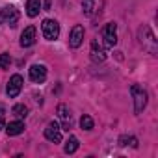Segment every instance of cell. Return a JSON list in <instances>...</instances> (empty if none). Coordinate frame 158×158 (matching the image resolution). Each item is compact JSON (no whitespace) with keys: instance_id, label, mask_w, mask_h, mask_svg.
<instances>
[{"instance_id":"6da1fadb","label":"cell","mask_w":158,"mask_h":158,"mask_svg":"<svg viewBox=\"0 0 158 158\" xmlns=\"http://www.w3.org/2000/svg\"><path fill=\"white\" fill-rule=\"evenodd\" d=\"M139 41H141L143 48H145L149 54H156V50H158L156 39H154V35H152V32H151L149 26H141V28H139Z\"/></svg>"},{"instance_id":"7a4b0ae2","label":"cell","mask_w":158,"mask_h":158,"mask_svg":"<svg viewBox=\"0 0 158 158\" xmlns=\"http://www.w3.org/2000/svg\"><path fill=\"white\" fill-rule=\"evenodd\" d=\"M130 93L134 97V112L136 114H141L147 106V93L138 86V84H132L130 86Z\"/></svg>"},{"instance_id":"3957f363","label":"cell","mask_w":158,"mask_h":158,"mask_svg":"<svg viewBox=\"0 0 158 158\" xmlns=\"http://www.w3.org/2000/svg\"><path fill=\"white\" fill-rule=\"evenodd\" d=\"M19 21V11L13 8V6H4L0 10V24H10V26H15Z\"/></svg>"},{"instance_id":"277c9868","label":"cell","mask_w":158,"mask_h":158,"mask_svg":"<svg viewBox=\"0 0 158 158\" xmlns=\"http://www.w3.org/2000/svg\"><path fill=\"white\" fill-rule=\"evenodd\" d=\"M41 30H43L45 39H48V41H54L60 35V24L52 19H45L43 24H41Z\"/></svg>"},{"instance_id":"5b68a950","label":"cell","mask_w":158,"mask_h":158,"mask_svg":"<svg viewBox=\"0 0 158 158\" xmlns=\"http://www.w3.org/2000/svg\"><path fill=\"white\" fill-rule=\"evenodd\" d=\"M102 39H104V47H108V48L115 47V43H117V34H115V24H114V23H110V24H106V26L102 28Z\"/></svg>"},{"instance_id":"8992f818","label":"cell","mask_w":158,"mask_h":158,"mask_svg":"<svg viewBox=\"0 0 158 158\" xmlns=\"http://www.w3.org/2000/svg\"><path fill=\"white\" fill-rule=\"evenodd\" d=\"M21 88H23V76H21V74H13V76L10 78V82H8L6 91H8V95L13 99V97H17V95L21 93Z\"/></svg>"},{"instance_id":"52a82bcc","label":"cell","mask_w":158,"mask_h":158,"mask_svg":"<svg viewBox=\"0 0 158 158\" xmlns=\"http://www.w3.org/2000/svg\"><path fill=\"white\" fill-rule=\"evenodd\" d=\"M82 41H84V28L80 24H74L71 30V35H69V45L73 48H78L82 45Z\"/></svg>"},{"instance_id":"ba28073f","label":"cell","mask_w":158,"mask_h":158,"mask_svg":"<svg viewBox=\"0 0 158 158\" xmlns=\"http://www.w3.org/2000/svg\"><path fill=\"white\" fill-rule=\"evenodd\" d=\"M45 78H47V69H45V65H32V67H30V80H32V82L41 84V82H45Z\"/></svg>"},{"instance_id":"9c48e42d","label":"cell","mask_w":158,"mask_h":158,"mask_svg":"<svg viewBox=\"0 0 158 158\" xmlns=\"http://www.w3.org/2000/svg\"><path fill=\"white\" fill-rule=\"evenodd\" d=\"M35 43V26H26L21 34V47H32Z\"/></svg>"},{"instance_id":"30bf717a","label":"cell","mask_w":158,"mask_h":158,"mask_svg":"<svg viewBox=\"0 0 158 158\" xmlns=\"http://www.w3.org/2000/svg\"><path fill=\"white\" fill-rule=\"evenodd\" d=\"M45 138H47L48 141H54V143H60V141H61V134H60L58 123H50V125L45 128Z\"/></svg>"},{"instance_id":"8fae6325","label":"cell","mask_w":158,"mask_h":158,"mask_svg":"<svg viewBox=\"0 0 158 158\" xmlns=\"http://www.w3.org/2000/svg\"><path fill=\"white\" fill-rule=\"evenodd\" d=\"M91 60H93L95 63H102V61L106 60V54H104V50L99 47L97 41L91 43Z\"/></svg>"},{"instance_id":"7c38bea8","label":"cell","mask_w":158,"mask_h":158,"mask_svg":"<svg viewBox=\"0 0 158 158\" xmlns=\"http://www.w3.org/2000/svg\"><path fill=\"white\" fill-rule=\"evenodd\" d=\"M39 11H41V0H28V2H26L28 17H37Z\"/></svg>"},{"instance_id":"4fadbf2b","label":"cell","mask_w":158,"mask_h":158,"mask_svg":"<svg viewBox=\"0 0 158 158\" xmlns=\"http://www.w3.org/2000/svg\"><path fill=\"white\" fill-rule=\"evenodd\" d=\"M6 132H8V136H19L21 132H24V123L23 121H13L6 127Z\"/></svg>"},{"instance_id":"5bb4252c","label":"cell","mask_w":158,"mask_h":158,"mask_svg":"<svg viewBox=\"0 0 158 158\" xmlns=\"http://www.w3.org/2000/svg\"><path fill=\"white\" fill-rule=\"evenodd\" d=\"M78 149V139L74 138V136H71L69 139H67V143H65V147H63V151L67 152V154H73L74 151Z\"/></svg>"},{"instance_id":"9a60e30c","label":"cell","mask_w":158,"mask_h":158,"mask_svg":"<svg viewBox=\"0 0 158 158\" xmlns=\"http://www.w3.org/2000/svg\"><path fill=\"white\" fill-rule=\"evenodd\" d=\"M82 10H84V15L91 17L95 11V2L93 0H82Z\"/></svg>"},{"instance_id":"2e32d148","label":"cell","mask_w":158,"mask_h":158,"mask_svg":"<svg viewBox=\"0 0 158 158\" xmlns=\"http://www.w3.org/2000/svg\"><path fill=\"white\" fill-rule=\"evenodd\" d=\"M11 112H13V115H17V117H26V115H28V108H26L24 104H15Z\"/></svg>"},{"instance_id":"e0dca14e","label":"cell","mask_w":158,"mask_h":158,"mask_svg":"<svg viewBox=\"0 0 158 158\" xmlns=\"http://www.w3.org/2000/svg\"><path fill=\"white\" fill-rule=\"evenodd\" d=\"M58 115H60L63 121H69V119H71V112H69V108H67L65 104H60V106H58Z\"/></svg>"},{"instance_id":"ac0fdd59","label":"cell","mask_w":158,"mask_h":158,"mask_svg":"<svg viewBox=\"0 0 158 158\" xmlns=\"http://www.w3.org/2000/svg\"><path fill=\"white\" fill-rule=\"evenodd\" d=\"M80 127H82L84 130H91V128H93V119H91L89 115H82V119H80Z\"/></svg>"},{"instance_id":"d6986e66","label":"cell","mask_w":158,"mask_h":158,"mask_svg":"<svg viewBox=\"0 0 158 158\" xmlns=\"http://www.w3.org/2000/svg\"><path fill=\"white\" fill-rule=\"evenodd\" d=\"M10 63H11V58H10V54H0V69H8L10 67Z\"/></svg>"},{"instance_id":"ffe728a7","label":"cell","mask_w":158,"mask_h":158,"mask_svg":"<svg viewBox=\"0 0 158 158\" xmlns=\"http://www.w3.org/2000/svg\"><path fill=\"white\" fill-rule=\"evenodd\" d=\"M4 123H6V112H4L2 106H0V130L4 128Z\"/></svg>"},{"instance_id":"44dd1931","label":"cell","mask_w":158,"mask_h":158,"mask_svg":"<svg viewBox=\"0 0 158 158\" xmlns=\"http://www.w3.org/2000/svg\"><path fill=\"white\" fill-rule=\"evenodd\" d=\"M50 6H52V4H50V0H47V2L43 4V8H45V10H50Z\"/></svg>"}]
</instances>
